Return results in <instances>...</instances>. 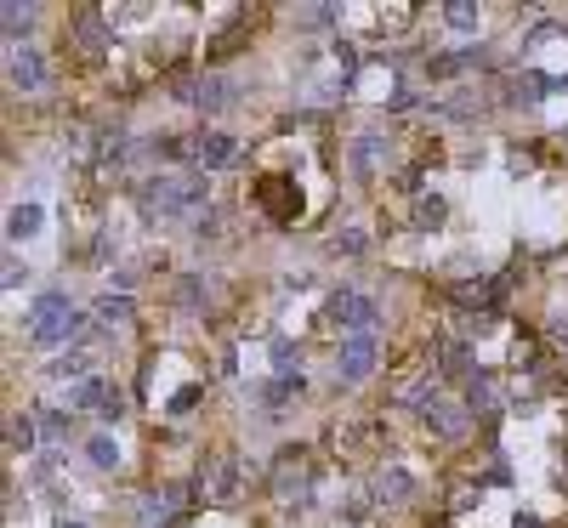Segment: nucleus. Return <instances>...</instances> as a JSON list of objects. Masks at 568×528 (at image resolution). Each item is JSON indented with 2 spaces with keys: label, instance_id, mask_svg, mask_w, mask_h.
<instances>
[{
  "label": "nucleus",
  "instance_id": "13",
  "mask_svg": "<svg viewBox=\"0 0 568 528\" xmlns=\"http://www.w3.org/2000/svg\"><path fill=\"white\" fill-rule=\"evenodd\" d=\"M370 489H375V500H387V506H404V500H415V489H421V483H415L404 466H381Z\"/></svg>",
  "mask_w": 568,
  "mask_h": 528
},
{
  "label": "nucleus",
  "instance_id": "24",
  "mask_svg": "<svg viewBox=\"0 0 568 528\" xmlns=\"http://www.w3.org/2000/svg\"><path fill=\"white\" fill-rule=\"evenodd\" d=\"M63 154H69V159H97V154H103V142L91 137L86 125H74L69 137H63Z\"/></svg>",
  "mask_w": 568,
  "mask_h": 528
},
{
  "label": "nucleus",
  "instance_id": "15",
  "mask_svg": "<svg viewBox=\"0 0 568 528\" xmlns=\"http://www.w3.org/2000/svg\"><path fill=\"white\" fill-rule=\"evenodd\" d=\"M381 154H387V137H381V131H364V137L353 142V176L370 182V176L381 171Z\"/></svg>",
  "mask_w": 568,
  "mask_h": 528
},
{
  "label": "nucleus",
  "instance_id": "3",
  "mask_svg": "<svg viewBox=\"0 0 568 528\" xmlns=\"http://www.w3.org/2000/svg\"><path fill=\"white\" fill-rule=\"evenodd\" d=\"M324 318H330L336 330H347V335H375V318H381V307H375V296H358V290H341V296H330Z\"/></svg>",
  "mask_w": 568,
  "mask_h": 528
},
{
  "label": "nucleus",
  "instance_id": "14",
  "mask_svg": "<svg viewBox=\"0 0 568 528\" xmlns=\"http://www.w3.org/2000/svg\"><path fill=\"white\" fill-rule=\"evenodd\" d=\"M46 381H57V387H86L91 381V358L86 352H63V358L46 364Z\"/></svg>",
  "mask_w": 568,
  "mask_h": 528
},
{
  "label": "nucleus",
  "instance_id": "20",
  "mask_svg": "<svg viewBox=\"0 0 568 528\" xmlns=\"http://www.w3.org/2000/svg\"><path fill=\"white\" fill-rule=\"evenodd\" d=\"M262 398H267V415H284V404H296V398H302V375H296V370L279 375V381H273Z\"/></svg>",
  "mask_w": 568,
  "mask_h": 528
},
{
  "label": "nucleus",
  "instance_id": "32",
  "mask_svg": "<svg viewBox=\"0 0 568 528\" xmlns=\"http://www.w3.org/2000/svg\"><path fill=\"white\" fill-rule=\"evenodd\" d=\"M63 528H86V523H63Z\"/></svg>",
  "mask_w": 568,
  "mask_h": 528
},
{
  "label": "nucleus",
  "instance_id": "16",
  "mask_svg": "<svg viewBox=\"0 0 568 528\" xmlns=\"http://www.w3.org/2000/svg\"><path fill=\"white\" fill-rule=\"evenodd\" d=\"M131 313H137V307H131V296H114V290L91 307V318H97L103 330H125V324H131Z\"/></svg>",
  "mask_w": 568,
  "mask_h": 528
},
{
  "label": "nucleus",
  "instance_id": "25",
  "mask_svg": "<svg viewBox=\"0 0 568 528\" xmlns=\"http://www.w3.org/2000/svg\"><path fill=\"white\" fill-rule=\"evenodd\" d=\"M444 23L455 35H472V29H478V6H472V0H455V6H444Z\"/></svg>",
  "mask_w": 568,
  "mask_h": 528
},
{
  "label": "nucleus",
  "instance_id": "19",
  "mask_svg": "<svg viewBox=\"0 0 568 528\" xmlns=\"http://www.w3.org/2000/svg\"><path fill=\"white\" fill-rule=\"evenodd\" d=\"M0 23H6V46H23V35H29V23H35V6H29V0H6V12H0Z\"/></svg>",
  "mask_w": 568,
  "mask_h": 528
},
{
  "label": "nucleus",
  "instance_id": "10",
  "mask_svg": "<svg viewBox=\"0 0 568 528\" xmlns=\"http://www.w3.org/2000/svg\"><path fill=\"white\" fill-rule=\"evenodd\" d=\"M426 426H432L438 438H466V426H472V409L455 404V398H432V404H426Z\"/></svg>",
  "mask_w": 568,
  "mask_h": 528
},
{
  "label": "nucleus",
  "instance_id": "18",
  "mask_svg": "<svg viewBox=\"0 0 568 528\" xmlns=\"http://www.w3.org/2000/svg\"><path fill=\"white\" fill-rule=\"evenodd\" d=\"M466 409H472V415H495L500 409V392H495V381H489L483 370L466 381Z\"/></svg>",
  "mask_w": 568,
  "mask_h": 528
},
{
  "label": "nucleus",
  "instance_id": "4",
  "mask_svg": "<svg viewBox=\"0 0 568 528\" xmlns=\"http://www.w3.org/2000/svg\"><path fill=\"white\" fill-rule=\"evenodd\" d=\"M375 358H381V341L375 335H347L336 352V381L341 387H358V381H370Z\"/></svg>",
  "mask_w": 568,
  "mask_h": 528
},
{
  "label": "nucleus",
  "instance_id": "7",
  "mask_svg": "<svg viewBox=\"0 0 568 528\" xmlns=\"http://www.w3.org/2000/svg\"><path fill=\"white\" fill-rule=\"evenodd\" d=\"M199 489H205L211 506H233V500H239V460H233V455H211L205 466H199Z\"/></svg>",
  "mask_w": 568,
  "mask_h": 528
},
{
  "label": "nucleus",
  "instance_id": "26",
  "mask_svg": "<svg viewBox=\"0 0 568 528\" xmlns=\"http://www.w3.org/2000/svg\"><path fill=\"white\" fill-rule=\"evenodd\" d=\"M330 250H336V256H358V250H364V233H358V228L336 233V239H330Z\"/></svg>",
  "mask_w": 568,
  "mask_h": 528
},
{
  "label": "nucleus",
  "instance_id": "5",
  "mask_svg": "<svg viewBox=\"0 0 568 528\" xmlns=\"http://www.w3.org/2000/svg\"><path fill=\"white\" fill-rule=\"evenodd\" d=\"M273 500L279 506H302L307 500V449H279V460H273Z\"/></svg>",
  "mask_w": 568,
  "mask_h": 528
},
{
  "label": "nucleus",
  "instance_id": "31",
  "mask_svg": "<svg viewBox=\"0 0 568 528\" xmlns=\"http://www.w3.org/2000/svg\"><path fill=\"white\" fill-rule=\"evenodd\" d=\"M551 341L568 352V313H563V318H551Z\"/></svg>",
  "mask_w": 568,
  "mask_h": 528
},
{
  "label": "nucleus",
  "instance_id": "17",
  "mask_svg": "<svg viewBox=\"0 0 568 528\" xmlns=\"http://www.w3.org/2000/svg\"><path fill=\"white\" fill-rule=\"evenodd\" d=\"M546 91H557V74H540V69H523L512 80V97L517 103H540V97H546Z\"/></svg>",
  "mask_w": 568,
  "mask_h": 528
},
{
  "label": "nucleus",
  "instance_id": "8",
  "mask_svg": "<svg viewBox=\"0 0 568 528\" xmlns=\"http://www.w3.org/2000/svg\"><path fill=\"white\" fill-rule=\"evenodd\" d=\"M256 205L267 211V222H296V216H302V194H296V182H284V176H262V182H256Z\"/></svg>",
  "mask_w": 568,
  "mask_h": 528
},
{
  "label": "nucleus",
  "instance_id": "22",
  "mask_svg": "<svg viewBox=\"0 0 568 528\" xmlns=\"http://www.w3.org/2000/svg\"><path fill=\"white\" fill-rule=\"evenodd\" d=\"M6 449H12V455H29V449H35V421H29V415H12V421H6Z\"/></svg>",
  "mask_w": 568,
  "mask_h": 528
},
{
  "label": "nucleus",
  "instance_id": "2",
  "mask_svg": "<svg viewBox=\"0 0 568 528\" xmlns=\"http://www.w3.org/2000/svg\"><path fill=\"white\" fill-rule=\"evenodd\" d=\"M29 335H35L40 347H69V341H80V335H86V318L69 307V296H63V290H52V296H40Z\"/></svg>",
  "mask_w": 568,
  "mask_h": 528
},
{
  "label": "nucleus",
  "instance_id": "9",
  "mask_svg": "<svg viewBox=\"0 0 568 528\" xmlns=\"http://www.w3.org/2000/svg\"><path fill=\"white\" fill-rule=\"evenodd\" d=\"M188 159H194L199 171H222V165L239 159V137H228V131H199V137H188Z\"/></svg>",
  "mask_w": 568,
  "mask_h": 528
},
{
  "label": "nucleus",
  "instance_id": "6",
  "mask_svg": "<svg viewBox=\"0 0 568 528\" xmlns=\"http://www.w3.org/2000/svg\"><path fill=\"white\" fill-rule=\"evenodd\" d=\"M6 80H12V91H46V57H40V46H6Z\"/></svg>",
  "mask_w": 568,
  "mask_h": 528
},
{
  "label": "nucleus",
  "instance_id": "28",
  "mask_svg": "<svg viewBox=\"0 0 568 528\" xmlns=\"http://www.w3.org/2000/svg\"><path fill=\"white\" fill-rule=\"evenodd\" d=\"M23 279H29V267H23L18 256H6V290H18Z\"/></svg>",
  "mask_w": 568,
  "mask_h": 528
},
{
  "label": "nucleus",
  "instance_id": "12",
  "mask_svg": "<svg viewBox=\"0 0 568 528\" xmlns=\"http://www.w3.org/2000/svg\"><path fill=\"white\" fill-rule=\"evenodd\" d=\"M177 97H188V103H199L205 114H222V108L233 103V80H222V74H205L199 86H182Z\"/></svg>",
  "mask_w": 568,
  "mask_h": 528
},
{
  "label": "nucleus",
  "instance_id": "29",
  "mask_svg": "<svg viewBox=\"0 0 568 528\" xmlns=\"http://www.w3.org/2000/svg\"><path fill=\"white\" fill-rule=\"evenodd\" d=\"M194 398H199V387H182L177 398H171V415H188V409H194Z\"/></svg>",
  "mask_w": 568,
  "mask_h": 528
},
{
  "label": "nucleus",
  "instance_id": "23",
  "mask_svg": "<svg viewBox=\"0 0 568 528\" xmlns=\"http://www.w3.org/2000/svg\"><path fill=\"white\" fill-rule=\"evenodd\" d=\"M86 455H91V466H97V472H114V466H120V443L108 438V432H97V438L86 443Z\"/></svg>",
  "mask_w": 568,
  "mask_h": 528
},
{
  "label": "nucleus",
  "instance_id": "11",
  "mask_svg": "<svg viewBox=\"0 0 568 528\" xmlns=\"http://www.w3.org/2000/svg\"><path fill=\"white\" fill-rule=\"evenodd\" d=\"M74 40H80V52H86V57H97L103 46H114L108 18H103V12H91V6H80V12H74Z\"/></svg>",
  "mask_w": 568,
  "mask_h": 528
},
{
  "label": "nucleus",
  "instance_id": "1",
  "mask_svg": "<svg viewBox=\"0 0 568 528\" xmlns=\"http://www.w3.org/2000/svg\"><path fill=\"white\" fill-rule=\"evenodd\" d=\"M137 199H142V211H148V216H160V222H188V228L211 211L205 182H199V176H177V171L148 176V182L137 188Z\"/></svg>",
  "mask_w": 568,
  "mask_h": 528
},
{
  "label": "nucleus",
  "instance_id": "30",
  "mask_svg": "<svg viewBox=\"0 0 568 528\" xmlns=\"http://www.w3.org/2000/svg\"><path fill=\"white\" fill-rule=\"evenodd\" d=\"M97 415H103V421H120V415H125V398H120V392H108V404L97 409Z\"/></svg>",
  "mask_w": 568,
  "mask_h": 528
},
{
  "label": "nucleus",
  "instance_id": "21",
  "mask_svg": "<svg viewBox=\"0 0 568 528\" xmlns=\"http://www.w3.org/2000/svg\"><path fill=\"white\" fill-rule=\"evenodd\" d=\"M6 233H12V239H35V233H40V205H12Z\"/></svg>",
  "mask_w": 568,
  "mask_h": 528
},
{
  "label": "nucleus",
  "instance_id": "27",
  "mask_svg": "<svg viewBox=\"0 0 568 528\" xmlns=\"http://www.w3.org/2000/svg\"><path fill=\"white\" fill-rule=\"evenodd\" d=\"M415 222H421V228L444 222V199H438V194H432V199H421V205H415Z\"/></svg>",
  "mask_w": 568,
  "mask_h": 528
}]
</instances>
